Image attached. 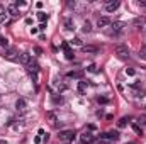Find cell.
<instances>
[{"label": "cell", "instance_id": "cell-3", "mask_svg": "<svg viewBox=\"0 0 146 144\" xmlns=\"http://www.w3.org/2000/svg\"><path fill=\"white\" fill-rule=\"evenodd\" d=\"M115 54L121 56V58H126V56L129 54V48H127L126 44H117V46H115Z\"/></svg>", "mask_w": 146, "mask_h": 144}, {"label": "cell", "instance_id": "cell-19", "mask_svg": "<svg viewBox=\"0 0 146 144\" xmlns=\"http://www.w3.org/2000/svg\"><path fill=\"white\" fill-rule=\"evenodd\" d=\"M127 120H129V117H122L119 122H117V126L119 127H126V124H127Z\"/></svg>", "mask_w": 146, "mask_h": 144}, {"label": "cell", "instance_id": "cell-21", "mask_svg": "<svg viewBox=\"0 0 146 144\" xmlns=\"http://www.w3.org/2000/svg\"><path fill=\"white\" fill-rule=\"evenodd\" d=\"M46 115H48V119H49V120H51V122H53V124H54V126H56V115H54V114H53V112H48V114H46Z\"/></svg>", "mask_w": 146, "mask_h": 144}, {"label": "cell", "instance_id": "cell-6", "mask_svg": "<svg viewBox=\"0 0 146 144\" xmlns=\"http://www.w3.org/2000/svg\"><path fill=\"white\" fill-rule=\"evenodd\" d=\"M110 26H112V29H114V34H119V32L126 27V24L121 22V20H117V22H114V24H110Z\"/></svg>", "mask_w": 146, "mask_h": 144}, {"label": "cell", "instance_id": "cell-12", "mask_svg": "<svg viewBox=\"0 0 146 144\" xmlns=\"http://www.w3.org/2000/svg\"><path fill=\"white\" fill-rule=\"evenodd\" d=\"M27 70H29V73H37L39 71V66H37V63H34V61H31L29 65H27Z\"/></svg>", "mask_w": 146, "mask_h": 144}, {"label": "cell", "instance_id": "cell-31", "mask_svg": "<svg viewBox=\"0 0 146 144\" xmlns=\"http://www.w3.org/2000/svg\"><path fill=\"white\" fill-rule=\"evenodd\" d=\"M139 5H143V7H146V0H141V2H139Z\"/></svg>", "mask_w": 146, "mask_h": 144}, {"label": "cell", "instance_id": "cell-14", "mask_svg": "<svg viewBox=\"0 0 146 144\" xmlns=\"http://www.w3.org/2000/svg\"><path fill=\"white\" fill-rule=\"evenodd\" d=\"M7 12H9L10 15H14V17H17V15H19V10H17V7H15V5H10V7L7 9Z\"/></svg>", "mask_w": 146, "mask_h": 144}, {"label": "cell", "instance_id": "cell-15", "mask_svg": "<svg viewBox=\"0 0 146 144\" xmlns=\"http://www.w3.org/2000/svg\"><path fill=\"white\" fill-rule=\"evenodd\" d=\"M78 92L85 93L87 92V81H78Z\"/></svg>", "mask_w": 146, "mask_h": 144}, {"label": "cell", "instance_id": "cell-20", "mask_svg": "<svg viewBox=\"0 0 146 144\" xmlns=\"http://www.w3.org/2000/svg\"><path fill=\"white\" fill-rule=\"evenodd\" d=\"M0 46H2V48H7V46H9V39L3 37V36H0Z\"/></svg>", "mask_w": 146, "mask_h": 144}, {"label": "cell", "instance_id": "cell-18", "mask_svg": "<svg viewBox=\"0 0 146 144\" xmlns=\"http://www.w3.org/2000/svg\"><path fill=\"white\" fill-rule=\"evenodd\" d=\"M65 26H66V29H68V31H73V29H75V24H73L70 19H66V20H65Z\"/></svg>", "mask_w": 146, "mask_h": 144}, {"label": "cell", "instance_id": "cell-16", "mask_svg": "<svg viewBox=\"0 0 146 144\" xmlns=\"http://www.w3.org/2000/svg\"><path fill=\"white\" fill-rule=\"evenodd\" d=\"M66 76L68 78H82V71H70Z\"/></svg>", "mask_w": 146, "mask_h": 144}, {"label": "cell", "instance_id": "cell-23", "mask_svg": "<svg viewBox=\"0 0 146 144\" xmlns=\"http://www.w3.org/2000/svg\"><path fill=\"white\" fill-rule=\"evenodd\" d=\"M97 102H99V104H107L109 98H107V97H97Z\"/></svg>", "mask_w": 146, "mask_h": 144}, {"label": "cell", "instance_id": "cell-13", "mask_svg": "<svg viewBox=\"0 0 146 144\" xmlns=\"http://www.w3.org/2000/svg\"><path fill=\"white\" fill-rule=\"evenodd\" d=\"M82 49L85 53H99V48H95V46H82Z\"/></svg>", "mask_w": 146, "mask_h": 144}, {"label": "cell", "instance_id": "cell-25", "mask_svg": "<svg viewBox=\"0 0 146 144\" xmlns=\"http://www.w3.org/2000/svg\"><path fill=\"white\" fill-rule=\"evenodd\" d=\"M70 42H72V44H75V46H82V41H80L78 37H75V39H73V41H70Z\"/></svg>", "mask_w": 146, "mask_h": 144}, {"label": "cell", "instance_id": "cell-5", "mask_svg": "<svg viewBox=\"0 0 146 144\" xmlns=\"http://www.w3.org/2000/svg\"><path fill=\"white\" fill-rule=\"evenodd\" d=\"M112 22H110L109 17H99V20H97V27H107V26H110Z\"/></svg>", "mask_w": 146, "mask_h": 144}, {"label": "cell", "instance_id": "cell-1", "mask_svg": "<svg viewBox=\"0 0 146 144\" xmlns=\"http://www.w3.org/2000/svg\"><path fill=\"white\" fill-rule=\"evenodd\" d=\"M121 136H119V132L117 131H109V132H104V134H100V139H106V141H117Z\"/></svg>", "mask_w": 146, "mask_h": 144}, {"label": "cell", "instance_id": "cell-10", "mask_svg": "<svg viewBox=\"0 0 146 144\" xmlns=\"http://www.w3.org/2000/svg\"><path fill=\"white\" fill-rule=\"evenodd\" d=\"M26 107H27V102H26L24 98H19V100L15 102V108H17V110H26Z\"/></svg>", "mask_w": 146, "mask_h": 144}, {"label": "cell", "instance_id": "cell-24", "mask_svg": "<svg viewBox=\"0 0 146 144\" xmlns=\"http://www.w3.org/2000/svg\"><path fill=\"white\" fill-rule=\"evenodd\" d=\"M37 17H39V20H46V19H48V15H46L44 12H39V14H37Z\"/></svg>", "mask_w": 146, "mask_h": 144}, {"label": "cell", "instance_id": "cell-11", "mask_svg": "<svg viewBox=\"0 0 146 144\" xmlns=\"http://www.w3.org/2000/svg\"><path fill=\"white\" fill-rule=\"evenodd\" d=\"M3 56H5L7 59H12V61H14V59H19V56H15V51H14V49H9Z\"/></svg>", "mask_w": 146, "mask_h": 144}, {"label": "cell", "instance_id": "cell-29", "mask_svg": "<svg viewBox=\"0 0 146 144\" xmlns=\"http://www.w3.org/2000/svg\"><path fill=\"white\" fill-rule=\"evenodd\" d=\"M95 144H112V143H110V141H106V139H99Z\"/></svg>", "mask_w": 146, "mask_h": 144}, {"label": "cell", "instance_id": "cell-27", "mask_svg": "<svg viewBox=\"0 0 146 144\" xmlns=\"http://www.w3.org/2000/svg\"><path fill=\"white\" fill-rule=\"evenodd\" d=\"M87 70H88V71H92V73H95V71H97V66H95V65H90Z\"/></svg>", "mask_w": 146, "mask_h": 144}, {"label": "cell", "instance_id": "cell-30", "mask_svg": "<svg viewBox=\"0 0 146 144\" xmlns=\"http://www.w3.org/2000/svg\"><path fill=\"white\" fill-rule=\"evenodd\" d=\"M139 122H141V124H146V115H141V117H139Z\"/></svg>", "mask_w": 146, "mask_h": 144}, {"label": "cell", "instance_id": "cell-2", "mask_svg": "<svg viewBox=\"0 0 146 144\" xmlns=\"http://www.w3.org/2000/svg\"><path fill=\"white\" fill-rule=\"evenodd\" d=\"M58 137H60V141L70 143V141H73V139H75V132H73V131H61Z\"/></svg>", "mask_w": 146, "mask_h": 144}, {"label": "cell", "instance_id": "cell-7", "mask_svg": "<svg viewBox=\"0 0 146 144\" xmlns=\"http://www.w3.org/2000/svg\"><path fill=\"white\" fill-rule=\"evenodd\" d=\"M19 61H21L22 65H26V66H27L33 59H31V54H27V53H21V54H19Z\"/></svg>", "mask_w": 146, "mask_h": 144}, {"label": "cell", "instance_id": "cell-28", "mask_svg": "<svg viewBox=\"0 0 146 144\" xmlns=\"http://www.w3.org/2000/svg\"><path fill=\"white\" fill-rule=\"evenodd\" d=\"M126 75L133 76V75H134V70H133V68H126Z\"/></svg>", "mask_w": 146, "mask_h": 144}, {"label": "cell", "instance_id": "cell-22", "mask_svg": "<svg viewBox=\"0 0 146 144\" xmlns=\"http://www.w3.org/2000/svg\"><path fill=\"white\" fill-rule=\"evenodd\" d=\"M133 129H134V132H136V134H139V136L143 134V131H141V127H139L138 124H133Z\"/></svg>", "mask_w": 146, "mask_h": 144}, {"label": "cell", "instance_id": "cell-9", "mask_svg": "<svg viewBox=\"0 0 146 144\" xmlns=\"http://www.w3.org/2000/svg\"><path fill=\"white\" fill-rule=\"evenodd\" d=\"M145 24H146V19H145V17H136V19L133 20V26H134V27H143Z\"/></svg>", "mask_w": 146, "mask_h": 144}, {"label": "cell", "instance_id": "cell-17", "mask_svg": "<svg viewBox=\"0 0 146 144\" xmlns=\"http://www.w3.org/2000/svg\"><path fill=\"white\" fill-rule=\"evenodd\" d=\"M83 32H92V24L88 20H85V24H83Z\"/></svg>", "mask_w": 146, "mask_h": 144}, {"label": "cell", "instance_id": "cell-33", "mask_svg": "<svg viewBox=\"0 0 146 144\" xmlns=\"http://www.w3.org/2000/svg\"><path fill=\"white\" fill-rule=\"evenodd\" d=\"M126 144H136V143H126Z\"/></svg>", "mask_w": 146, "mask_h": 144}, {"label": "cell", "instance_id": "cell-26", "mask_svg": "<svg viewBox=\"0 0 146 144\" xmlns=\"http://www.w3.org/2000/svg\"><path fill=\"white\" fill-rule=\"evenodd\" d=\"M7 19V12H0V22H3Z\"/></svg>", "mask_w": 146, "mask_h": 144}, {"label": "cell", "instance_id": "cell-4", "mask_svg": "<svg viewBox=\"0 0 146 144\" xmlns=\"http://www.w3.org/2000/svg\"><path fill=\"white\" fill-rule=\"evenodd\" d=\"M119 5H121V2H119V0H110V2H106V10H107V12H115V10L119 9Z\"/></svg>", "mask_w": 146, "mask_h": 144}, {"label": "cell", "instance_id": "cell-8", "mask_svg": "<svg viewBox=\"0 0 146 144\" xmlns=\"http://www.w3.org/2000/svg\"><path fill=\"white\" fill-rule=\"evenodd\" d=\"M80 139H82V143L83 144H90L92 141H94V136H92L90 132H83V134L80 136Z\"/></svg>", "mask_w": 146, "mask_h": 144}, {"label": "cell", "instance_id": "cell-32", "mask_svg": "<svg viewBox=\"0 0 146 144\" xmlns=\"http://www.w3.org/2000/svg\"><path fill=\"white\" fill-rule=\"evenodd\" d=\"M0 144H7V143H5V141H0Z\"/></svg>", "mask_w": 146, "mask_h": 144}]
</instances>
